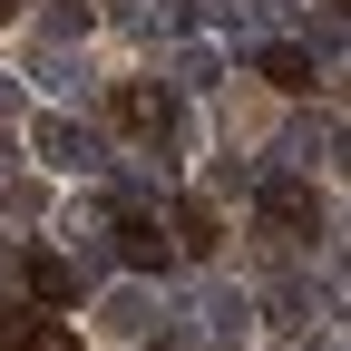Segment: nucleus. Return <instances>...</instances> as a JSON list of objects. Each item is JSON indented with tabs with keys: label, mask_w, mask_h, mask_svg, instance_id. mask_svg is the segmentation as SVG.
Instances as JSON below:
<instances>
[{
	"label": "nucleus",
	"mask_w": 351,
	"mask_h": 351,
	"mask_svg": "<svg viewBox=\"0 0 351 351\" xmlns=\"http://www.w3.org/2000/svg\"><path fill=\"white\" fill-rule=\"evenodd\" d=\"M166 69H176V88H205V78H215V49H176Z\"/></svg>",
	"instance_id": "nucleus-9"
},
{
	"label": "nucleus",
	"mask_w": 351,
	"mask_h": 351,
	"mask_svg": "<svg viewBox=\"0 0 351 351\" xmlns=\"http://www.w3.org/2000/svg\"><path fill=\"white\" fill-rule=\"evenodd\" d=\"M254 69L274 78V88H313V49H293V39H263V49H254Z\"/></svg>",
	"instance_id": "nucleus-5"
},
{
	"label": "nucleus",
	"mask_w": 351,
	"mask_h": 351,
	"mask_svg": "<svg viewBox=\"0 0 351 351\" xmlns=\"http://www.w3.org/2000/svg\"><path fill=\"white\" fill-rule=\"evenodd\" d=\"M98 332H108V341H147V332H156V302H147V283H117V293L98 302Z\"/></svg>",
	"instance_id": "nucleus-3"
},
{
	"label": "nucleus",
	"mask_w": 351,
	"mask_h": 351,
	"mask_svg": "<svg viewBox=\"0 0 351 351\" xmlns=\"http://www.w3.org/2000/svg\"><path fill=\"white\" fill-rule=\"evenodd\" d=\"M20 274H29V293H39V302H78V263H69V254H29Z\"/></svg>",
	"instance_id": "nucleus-7"
},
{
	"label": "nucleus",
	"mask_w": 351,
	"mask_h": 351,
	"mask_svg": "<svg viewBox=\"0 0 351 351\" xmlns=\"http://www.w3.org/2000/svg\"><path fill=\"white\" fill-rule=\"evenodd\" d=\"M254 205H263V225H274L283 244H313V234H322V195L302 186V176H263Z\"/></svg>",
	"instance_id": "nucleus-2"
},
{
	"label": "nucleus",
	"mask_w": 351,
	"mask_h": 351,
	"mask_svg": "<svg viewBox=\"0 0 351 351\" xmlns=\"http://www.w3.org/2000/svg\"><path fill=\"white\" fill-rule=\"evenodd\" d=\"M176 234H186V254H215L225 234H215V205H176Z\"/></svg>",
	"instance_id": "nucleus-8"
},
{
	"label": "nucleus",
	"mask_w": 351,
	"mask_h": 351,
	"mask_svg": "<svg viewBox=\"0 0 351 351\" xmlns=\"http://www.w3.org/2000/svg\"><path fill=\"white\" fill-rule=\"evenodd\" d=\"M195 322H205V341H244L254 302H244V293H225V283H205V293H195Z\"/></svg>",
	"instance_id": "nucleus-4"
},
{
	"label": "nucleus",
	"mask_w": 351,
	"mask_h": 351,
	"mask_svg": "<svg viewBox=\"0 0 351 351\" xmlns=\"http://www.w3.org/2000/svg\"><path fill=\"white\" fill-rule=\"evenodd\" d=\"M29 332V313H20V293H0V341H20Z\"/></svg>",
	"instance_id": "nucleus-10"
},
{
	"label": "nucleus",
	"mask_w": 351,
	"mask_h": 351,
	"mask_svg": "<svg viewBox=\"0 0 351 351\" xmlns=\"http://www.w3.org/2000/svg\"><path fill=\"white\" fill-rule=\"evenodd\" d=\"M117 244H127V263H137V274H166V254H176L147 215H117Z\"/></svg>",
	"instance_id": "nucleus-6"
},
{
	"label": "nucleus",
	"mask_w": 351,
	"mask_h": 351,
	"mask_svg": "<svg viewBox=\"0 0 351 351\" xmlns=\"http://www.w3.org/2000/svg\"><path fill=\"white\" fill-rule=\"evenodd\" d=\"M29 147L49 156L59 176H108V137H98V127H78V117H39Z\"/></svg>",
	"instance_id": "nucleus-1"
},
{
	"label": "nucleus",
	"mask_w": 351,
	"mask_h": 351,
	"mask_svg": "<svg viewBox=\"0 0 351 351\" xmlns=\"http://www.w3.org/2000/svg\"><path fill=\"white\" fill-rule=\"evenodd\" d=\"M0 20H20V0H0Z\"/></svg>",
	"instance_id": "nucleus-11"
}]
</instances>
